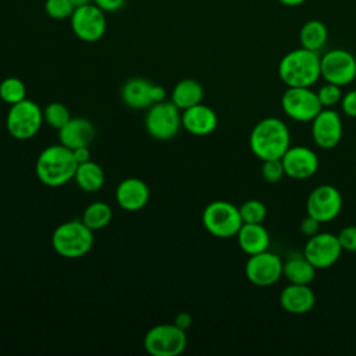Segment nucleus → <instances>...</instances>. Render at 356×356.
<instances>
[{
    "label": "nucleus",
    "instance_id": "obj_1",
    "mask_svg": "<svg viewBox=\"0 0 356 356\" xmlns=\"http://www.w3.org/2000/svg\"><path fill=\"white\" fill-rule=\"evenodd\" d=\"M249 146L252 153L261 161L281 159L291 146L289 128L277 117L263 118L253 127Z\"/></svg>",
    "mask_w": 356,
    "mask_h": 356
},
{
    "label": "nucleus",
    "instance_id": "obj_2",
    "mask_svg": "<svg viewBox=\"0 0 356 356\" xmlns=\"http://www.w3.org/2000/svg\"><path fill=\"white\" fill-rule=\"evenodd\" d=\"M278 76L286 86L312 88L321 78L318 51L302 46L288 51L278 63Z\"/></svg>",
    "mask_w": 356,
    "mask_h": 356
},
{
    "label": "nucleus",
    "instance_id": "obj_3",
    "mask_svg": "<svg viewBox=\"0 0 356 356\" xmlns=\"http://www.w3.org/2000/svg\"><path fill=\"white\" fill-rule=\"evenodd\" d=\"M78 163L71 149L64 145L46 147L38 157L35 171L39 181L47 186H61L75 175Z\"/></svg>",
    "mask_w": 356,
    "mask_h": 356
},
{
    "label": "nucleus",
    "instance_id": "obj_4",
    "mask_svg": "<svg viewBox=\"0 0 356 356\" xmlns=\"http://www.w3.org/2000/svg\"><path fill=\"white\" fill-rule=\"evenodd\" d=\"M93 231L82 220H71L60 224L53 235L51 245L54 250L65 259H79L93 246Z\"/></svg>",
    "mask_w": 356,
    "mask_h": 356
},
{
    "label": "nucleus",
    "instance_id": "obj_5",
    "mask_svg": "<svg viewBox=\"0 0 356 356\" xmlns=\"http://www.w3.org/2000/svg\"><path fill=\"white\" fill-rule=\"evenodd\" d=\"M202 222L209 234L222 239L236 236L243 224L239 207L227 200H214L209 203L203 210Z\"/></svg>",
    "mask_w": 356,
    "mask_h": 356
},
{
    "label": "nucleus",
    "instance_id": "obj_6",
    "mask_svg": "<svg viewBox=\"0 0 356 356\" xmlns=\"http://www.w3.org/2000/svg\"><path fill=\"white\" fill-rule=\"evenodd\" d=\"M43 121V111L40 107L35 102L24 99L10 107L6 118V127L13 138L26 140L39 132Z\"/></svg>",
    "mask_w": 356,
    "mask_h": 356
},
{
    "label": "nucleus",
    "instance_id": "obj_7",
    "mask_svg": "<svg viewBox=\"0 0 356 356\" xmlns=\"http://www.w3.org/2000/svg\"><path fill=\"white\" fill-rule=\"evenodd\" d=\"M146 352L152 356H177L186 348V334L174 323L152 327L143 339Z\"/></svg>",
    "mask_w": 356,
    "mask_h": 356
},
{
    "label": "nucleus",
    "instance_id": "obj_8",
    "mask_svg": "<svg viewBox=\"0 0 356 356\" xmlns=\"http://www.w3.org/2000/svg\"><path fill=\"white\" fill-rule=\"evenodd\" d=\"M182 125L179 108L172 102H159L149 107L145 117V127L150 136L167 140L177 135Z\"/></svg>",
    "mask_w": 356,
    "mask_h": 356
},
{
    "label": "nucleus",
    "instance_id": "obj_9",
    "mask_svg": "<svg viewBox=\"0 0 356 356\" xmlns=\"http://www.w3.org/2000/svg\"><path fill=\"white\" fill-rule=\"evenodd\" d=\"M282 111L295 121L312 122L323 106L317 93L305 86H288L281 97Z\"/></svg>",
    "mask_w": 356,
    "mask_h": 356
},
{
    "label": "nucleus",
    "instance_id": "obj_10",
    "mask_svg": "<svg viewBox=\"0 0 356 356\" xmlns=\"http://www.w3.org/2000/svg\"><path fill=\"white\" fill-rule=\"evenodd\" d=\"M321 78L338 86H346L356 78V58L345 49H332L320 56Z\"/></svg>",
    "mask_w": 356,
    "mask_h": 356
},
{
    "label": "nucleus",
    "instance_id": "obj_11",
    "mask_svg": "<svg viewBox=\"0 0 356 356\" xmlns=\"http://www.w3.org/2000/svg\"><path fill=\"white\" fill-rule=\"evenodd\" d=\"M70 19L74 33L83 42H96L102 39L107 29L104 11L95 3L76 7Z\"/></svg>",
    "mask_w": 356,
    "mask_h": 356
},
{
    "label": "nucleus",
    "instance_id": "obj_12",
    "mask_svg": "<svg viewBox=\"0 0 356 356\" xmlns=\"http://www.w3.org/2000/svg\"><path fill=\"white\" fill-rule=\"evenodd\" d=\"M341 210L342 195L335 186L330 184L316 186L307 196L306 211L309 216L314 217L321 224L337 218Z\"/></svg>",
    "mask_w": 356,
    "mask_h": 356
},
{
    "label": "nucleus",
    "instance_id": "obj_13",
    "mask_svg": "<svg viewBox=\"0 0 356 356\" xmlns=\"http://www.w3.org/2000/svg\"><path fill=\"white\" fill-rule=\"evenodd\" d=\"M342 246L338 236L331 232H317L307 238L303 248L305 257L316 267V270H324L334 266L341 257Z\"/></svg>",
    "mask_w": 356,
    "mask_h": 356
},
{
    "label": "nucleus",
    "instance_id": "obj_14",
    "mask_svg": "<svg viewBox=\"0 0 356 356\" xmlns=\"http://www.w3.org/2000/svg\"><path fill=\"white\" fill-rule=\"evenodd\" d=\"M282 264L284 261L277 254L264 250L249 256L245 275L256 286H270L282 277Z\"/></svg>",
    "mask_w": 356,
    "mask_h": 356
},
{
    "label": "nucleus",
    "instance_id": "obj_15",
    "mask_svg": "<svg viewBox=\"0 0 356 356\" xmlns=\"http://www.w3.org/2000/svg\"><path fill=\"white\" fill-rule=\"evenodd\" d=\"M342 131L341 115L332 108H321L312 120V138L320 149H334L341 142Z\"/></svg>",
    "mask_w": 356,
    "mask_h": 356
},
{
    "label": "nucleus",
    "instance_id": "obj_16",
    "mask_svg": "<svg viewBox=\"0 0 356 356\" xmlns=\"http://www.w3.org/2000/svg\"><path fill=\"white\" fill-rule=\"evenodd\" d=\"M285 175L292 179H307L318 170V157L306 146H289L281 157Z\"/></svg>",
    "mask_w": 356,
    "mask_h": 356
},
{
    "label": "nucleus",
    "instance_id": "obj_17",
    "mask_svg": "<svg viewBox=\"0 0 356 356\" xmlns=\"http://www.w3.org/2000/svg\"><path fill=\"white\" fill-rule=\"evenodd\" d=\"M150 197V191L147 185L139 178H125L122 179L115 191V199L121 209L127 211H138L143 209Z\"/></svg>",
    "mask_w": 356,
    "mask_h": 356
},
{
    "label": "nucleus",
    "instance_id": "obj_18",
    "mask_svg": "<svg viewBox=\"0 0 356 356\" xmlns=\"http://www.w3.org/2000/svg\"><path fill=\"white\" fill-rule=\"evenodd\" d=\"M182 127L195 136L210 135L217 128V114L209 106L195 104L181 114Z\"/></svg>",
    "mask_w": 356,
    "mask_h": 356
},
{
    "label": "nucleus",
    "instance_id": "obj_19",
    "mask_svg": "<svg viewBox=\"0 0 356 356\" xmlns=\"http://www.w3.org/2000/svg\"><path fill=\"white\" fill-rule=\"evenodd\" d=\"M316 303V295L309 285L291 284L280 293L281 307L291 314H306Z\"/></svg>",
    "mask_w": 356,
    "mask_h": 356
},
{
    "label": "nucleus",
    "instance_id": "obj_20",
    "mask_svg": "<svg viewBox=\"0 0 356 356\" xmlns=\"http://www.w3.org/2000/svg\"><path fill=\"white\" fill-rule=\"evenodd\" d=\"M95 138L93 124L81 117L71 118L63 128L58 129L60 143L74 150L81 146H89Z\"/></svg>",
    "mask_w": 356,
    "mask_h": 356
},
{
    "label": "nucleus",
    "instance_id": "obj_21",
    "mask_svg": "<svg viewBox=\"0 0 356 356\" xmlns=\"http://www.w3.org/2000/svg\"><path fill=\"white\" fill-rule=\"evenodd\" d=\"M153 86L154 83L145 78H131L121 89L122 102L131 108L150 107L154 104Z\"/></svg>",
    "mask_w": 356,
    "mask_h": 356
},
{
    "label": "nucleus",
    "instance_id": "obj_22",
    "mask_svg": "<svg viewBox=\"0 0 356 356\" xmlns=\"http://www.w3.org/2000/svg\"><path fill=\"white\" fill-rule=\"evenodd\" d=\"M238 245L248 256L268 250L270 234L263 224L243 222L236 234Z\"/></svg>",
    "mask_w": 356,
    "mask_h": 356
},
{
    "label": "nucleus",
    "instance_id": "obj_23",
    "mask_svg": "<svg viewBox=\"0 0 356 356\" xmlns=\"http://www.w3.org/2000/svg\"><path fill=\"white\" fill-rule=\"evenodd\" d=\"M282 275L291 284L310 285L316 277V267L305 257V254L291 256L282 264Z\"/></svg>",
    "mask_w": 356,
    "mask_h": 356
},
{
    "label": "nucleus",
    "instance_id": "obj_24",
    "mask_svg": "<svg viewBox=\"0 0 356 356\" xmlns=\"http://www.w3.org/2000/svg\"><path fill=\"white\" fill-rule=\"evenodd\" d=\"M203 99V86L195 79H182L179 81L171 93V102L179 108L186 110L195 104L202 103Z\"/></svg>",
    "mask_w": 356,
    "mask_h": 356
},
{
    "label": "nucleus",
    "instance_id": "obj_25",
    "mask_svg": "<svg viewBox=\"0 0 356 356\" xmlns=\"http://www.w3.org/2000/svg\"><path fill=\"white\" fill-rule=\"evenodd\" d=\"M327 40H328V29L325 24L320 19L306 21L299 31L300 46L307 50L318 51L325 46Z\"/></svg>",
    "mask_w": 356,
    "mask_h": 356
},
{
    "label": "nucleus",
    "instance_id": "obj_26",
    "mask_svg": "<svg viewBox=\"0 0 356 356\" xmlns=\"http://www.w3.org/2000/svg\"><path fill=\"white\" fill-rule=\"evenodd\" d=\"M75 182L85 192H97L104 184V171L95 161L81 163L75 171Z\"/></svg>",
    "mask_w": 356,
    "mask_h": 356
},
{
    "label": "nucleus",
    "instance_id": "obj_27",
    "mask_svg": "<svg viewBox=\"0 0 356 356\" xmlns=\"http://www.w3.org/2000/svg\"><path fill=\"white\" fill-rule=\"evenodd\" d=\"M111 217H113V211L107 203L95 202V203H90L85 209V211L82 214V221L92 231H96V229H102L106 225H108V222L111 221Z\"/></svg>",
    "mask_w": 356,
    "mask_h": 356
},
{
    "label": "nucleus",
    "instance_id": "obj_28",
    "mask_svg": "<svg viewBox=\"0 0 356 356\" xmlns=\"http://www.w3.org/2000/svg\"><path fill=\"white\" fill-rule=\"evenodd\" d=\"M0 99L10 106L22 102L26 99L25 83L15 76L3 79L0 82Z\"/></svg>",
    "mask_w": 356,
    "mask_h": 356
},
{
    "label": "nucleus",
    "instance_id": "obj_29",
    "mask_svg": "<svg viewBox=\"0 0 356 356\" xmlns=\"http://www.w3.org/2000/svg\"><path fill=\"white\" fill-rule=\"evenodd\" d=\"M242 222L246 224H263L267 217V207L261 200L249 199L239 207Z\"/></svg>",
    "mask_w": 356,
    "mask_h": 356
},
{
    "label": "nucleus",
    "instance_id": "obj_30",
    "mask_svg": "<svg viewBox=\"0 0 356 356\" xmlns=\"http://www.w3.org/2000/svg\"><path fill=\"white\" fill-rule=\"evenodd\" d=\"M71 113L67 108V106H64L63 103L54 102L46 106V108L43 110V120L53 128L60 129L63 128L70 120H71Z\"/></svg>",
    "mask_w": 356,
    "mask_h": 356
},
{
    "label": "nucleus",
    "instance_id": "obj_31",
    "mask_svg": "<svg viewBox=\"0 0 356 356\" xmlns=\"http://www.w3.org/2000/svg\"><path fill=\"white\" fill-rule=\"evenodd\" d=\"M316 93H317V97H318L323 108H331L332 106L341 103L342 96H343L341 86H338L335 83H330V82H325Z\"/></svg>",
    "mask_w": 356,
    "mask_h": 356
},
{
    "label": "nucleus",
    "instance_id": "obj_32",
    "mask_svg": "<svg viewBox=\"0 0 356 356\" xmlns=\"http://www.w3.org/2000/svg\"><path fill=\"white\" fill-rule=\"evenodd\" d=\"M44 10L53 19H65L71 18L75 7L70 0H46Z\"/></svg>",
    "mask_w": 356,
    "mask_h": 356
},
{
    "label": "nucleus",
    "instance_id": "obj_33",
    "mask_svg": "<svg viewBox=\"0 0 356 356\" xmlns=\"http://www.w3.org/2000/svg\"><path fill=\"white\" fill-rule=\"evenodd\" d=\"M284 175H285V170L281 159H270L263 161L261 177L266 182L277 184L284 178Z\"/></svg>",
    "mask_w": 356,
    "mask_h": 356
},
{
    "label": "nucleus",
    "instance_id": "obj_34",
    "mask_svg": "<svg viewBox=\"0 0 356 356\" xmlns=\"http://www.w3.org/2000/svg\"><path fill=\"white\" fill-rule=\"evenodd\" d=\"M337 236L342 250L356 252V225H348L342 228Z\"/></svg>",
    "mask_w": 356,
    "mask_h": 356
},
{
    "label": "nucleus",
    "instance_id": "obj_35",
    "mask_svg": "<svg viewBox=\"0 0 356 356\" xmlns=\"http://www.w3.org/2000/svg\"><path fill=\"white\" fill-rule=\"evenodd\" d=\"M341 107L348 117H352V118L356 117V89L349 90L342 96Z\"/></svg>",
    "mask_w": 356,
    "mask_h": 356
},
{
    "label": "nucleus",
    "instance_id": "obj_36",
    "mask_svg": "<svg viewBox=\"0 0 356 356\" xmlns=\"http://www.w3.org/2000/svg\"><path fill=\"white\" fill-rule=\"evenodd\" d=\"M320 225H321V222H320L318 220H316L314 217H312V216L307 214V216L300 221V231H302V234H303L305 236L310 238V236L316 235L317 232H320Z\"/></svg>",
    "mask_w": 356,
    "mask_h": 356
},
{
    "label": "nucleus",
    "instance_id": "obj_37",
    "mask_svg": "<svg viewBox=\"0 0 356 356\" xmlns=\"http://www.w3.org/2000/svg\"><path fill=\"white\" fill-rule=\"evenodd\" d=\"M127 0H93V3L104 13H114L124 7Z\"/></svg>",
    "mask_w": 356,
    "mask_h": 356
},
{
    "label": "nucleus",
    "instance_id": "obj_38",
    "mask_svg": "<svg viewBox=\"0 0 356 356\" xmlns=\"http://www.w3.org/2000/svg\"><path fill=\"white\" fill-rule=\"evenodd\" d=\"M74 153V157L76 160L78 164L81 163H86L90 160V150H89V146H81V147H76L72 150Z\"/></svg>",
    "mask_w": 356,
    "mask_h": 356
},
{
    "label": "nucleus",
    "instance_id": "obj_39",
    "mask_svg": "<svg viewBox=\"0 0 356 356\" xmlns=\"http://www.w3.org/2000/svg\"><path fill=\"white\" fill-rule=\"evenodd\" d=\"M174 324H175L177 327H179L181 330H186V328L191 327V324H192V316H191L189 313H186V312H181V313L175 317Z\"/></svg>",
    "mask_w": 356,
    "mask_h": 356
},
{
    "label": "nucleus",
    "instance_id": "obj_40",
    "mask_svg": "<svg viewBox=\"0 0 356 356\" xmlns=\"http://www.w3.org/2000/svg\"><path fill=\"white\" fill-rule=\"evenodd\" d=\"M277 1L281 3L282 6H286V7H296V6L303 4L306 0H277Z\"/></svg>",
    "mask_w": 356,
    "mask_h": 356
},
{
    "label": "nucleus",
    "instance_id": "obj_41",
    "mask_svg": "<svg viewBox=\"0 0 356 356\" xmlns=\"http://www.w3.org/2000/svg\"><path fill=\"white\" fill-rule=\"evenodd\" d=\"M72 3V6L76 8V7H81V6H85V4H89L92 0H70Z\"/></svg>",
    "mask_w": 356,
    "mask_h": 356
}]
</instances>
